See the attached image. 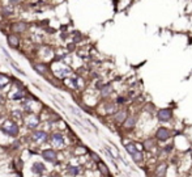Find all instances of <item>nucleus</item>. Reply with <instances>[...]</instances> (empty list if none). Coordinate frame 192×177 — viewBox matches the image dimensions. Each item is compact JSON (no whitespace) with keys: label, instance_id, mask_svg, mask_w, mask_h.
Returning a JSON list of instances; mask_svg holds the SVG:
<instances>
[{"label":"nucleus","instance_id":"17","mask_svg":"<svg viewBox=\"0 0 192 177\" xmlns=\"http://www.w3.org/2000/svg\"><path fill=\"white\" fill-rule=\"evenodd\" d=\"M24 97H25V93H24V91H22V89H18V91H17V92L12 96L13 100H22Z\"/></svg>","mask_w":192,"mask_h":177},{"label":"nucleus","instance_id":"1","mask_svg":"<svg viewBox=\"0 0 192 177\" xmlns=\"http://www.w3.org/2000/svg\"><path fill=\"white\" fill-rule=\"evenodd\" d=\"M30 28V24L25 20H17V21H13L9 24V32L13 34H17V36H21V34L26 33Z\"/></svg>","mask_w":192,"mask_h":177},{"label":"nucleus","instance_id":"23","mask_svg":"<svg viewBox=\"0 0 192 177\" xmlns=\"http://www.w3.org/2000/svg\"><path fill=\"white\" fill-rule=\"evenodd\" d=\"M70 173L72 175V176H76V175H78V168L77 167H70Z\"/></svg>","mask_w":192,"mask_h":177},{"label":"nucleus","instance_id":"18","mask_svg":"<svg viewBox=\"0 0 192 177\" xmlns=\"http://www.w3.org/2000/svg\"><path fill=\"white\" fill-rule=\"evenodd\" d=\"M135 122H136V118H135V117H130L128 120L124 121V126H126V127H134Z\"/></svg>","mask_w":192,"mask_h":177},{"label":"nucleus","instance_id":"16","mask_svg":"<svg viewBox=\"0 0 192 177\" xmlns=\"http://www.w3.org/2000/svg\"><path fill=\"white\" fill-rule=\"evenodd\" d=\"M111 91H112L111 85H103V87H101V95L102 96H109L110 93H111Z\"/></svg>","mask_w":192,"mask_h":177},{"label":"nucleus","instance_id":"4","mask_svg":"<svg viewBox=\"0 0 192 177\" xmlns=\"http://www.w3.org/2000/svg\"><path fill=\"white\" fill-rule=\"evenodd\" d=\"M0 14L3 18H11L14 14V7L11 4H4L0 7Z\"/></svg>","mask_w":192,"mask_h":177},{"label":"nucleus","instance_id":"5","mask_svg":"<svg viewBox=\"0 0 192 177\" xmlns=\"http://www.w3.org/2000/svg\"><path fill=\"white\" fill-rule=\"evenodd\" d=\"M32 138H33V140L38 142V143H43V142H46V140L48 139V135H47L46 131H43V130H37V131L33 132Z\"/></svg>","mask_w":192,"mask_h":177},{"label":"nucleus","instance_id":"3","mask_svg":"<svg viewBox=\"0 0 192 177\" xmlns=\"http://www.w3.org/2000/svg\"><path fill=\"white\" fill-rule=\"evenodd\" d=\"M7 43L11 49H20V45H21V39H20V36L13 33L7 34Z\"/></svg>","mask_w":192,"mask_h":177},{"label":"nucleus","instance_id":"10","mask_svg":"<svg viewBox=\"0 0 192 177\" xmlns=\"http://www.w3.org/2000/svg\"><path fill=\"white\" fill-rule=\"evenodd\" d=\"M171 116H173V113H171L170 109H162L158 112V120L160 121H164V122L169 121V120H171Z\"/></svg>","mask_w":192,"mask_h":177},{"label":"nucleus","instance_id":"28","mask_svg":"<svg viewBox=\"0 0 192 177\" xmlns=\"http://www.w3.org/2000/svg\"><path fill=\"white\" fill-rule=\"evenodd\" d=\"M50 177H59V175H56V173H51Z\"/></svg>","mask_w":192,"mask_h":177},{"label":"nucleus","instance_id":"13","mask_svg":"<svg viewBox=\"0 0 192 177\" xmlns=\"http://www.w3.org/2000/svg\"><path fill=\"white\" fill-rule=\"evenodd\" d=\"M9 81H11V79H9L7 75L0 73V89H4V88L9 84Z\"/></svg>","mask_w":192,"mask_h":177},{"label":"nucleus","instance_id":"29","mask_svg":"<svg viewBox=\"0 0 192 177\" xmlns=\"http://www.w3.org/2000/svg\"><path fill=\"white\" fill-rule=\"evenodd\" d=\"M123 101H124V98H122V97L118 98V102H123Z\"/></svg>","mask_w":192,"mask_h":177},{"label":"nucleus","instance_id":"12","mask_svg":"<svg viewBox=\"0 0 192 177\" xmlns=\"http://www.w3.org/2000/svg\"><path fill=\"white\" fill-rule=\"evenodd\" d=\"M46 169V167L43 165V163H39V161H37V163H33L32 165V171H33V173H37V175H41L43 173Z\"/></svg>","mask_w":192,"mask_h":177},{"label":"nucleus","instance_id":"19","mask_svg":"<svg viewBox=\"0 0 192 177\" xmlns=\"http://www.w3.org/2000/svg\"><path fill=\"white\" fill-rule=\"evenodd\" d=\"M126 150H127L128 152H130V154H131V155H134V154H135V152L137 151V150H136V147H135V144H131V143L126 146Z\"/></svg>","mask_w":192,"mask_h":177},{"label":"nucleus","instance_id":"15","mask_svg":"<svg viewBox=\"0 0 192 177\" xmlns=\"http://www.w3.org/2000/svg\"><path fill=\"white\" fill-rule=\"evenodd\" d=\"M115 120H116V122H119V124L124 122V121L127 120V113H126L124 110L116 112V113H115Z\"/></svg>","mask_w":192,"mask_h":177},{"label":"nucleus","instance_id":"27","mask_svg":"<svg viewBox=\"0 0 192 177\" xmlns=\"http://www.w3.org/2000/svg\"><path fill=\"white\" fill-rule=\"evenodd\" d=\"M152 143H153V140H146L145 143H144V146L146 147L148 150H149V148H152V147H150V146H152Z\"/></svg>","mask_w":192,"mask_h":177},{"label":"nucleus","instance_id":"7","mask_svg":"<svg viewBox=\"0 0 192 177\" xmlns=\"http://www.w3.org/2000/svg\"><path fill=\"white\" fill-rule=\"evenodd\" d=\"M38 124H39V118L36 114L28 116L26 120H25V125H26V127H29V129H36L38 126Z\"/></svg>","mask_w":192,"mask_h":177},{"label":"nucleus","instance_id":"22","mask_svg":"<svg viewBox=\"0 0 192 177\" xmlns=\"http://www.w3.org/2000/svg\"><path fill=\"white\" fill-rule=\"evenodd\" d=\"M7 2H8V4H11V6L16 7V6H18V4H21L24 0H7Z\"/></svg>","mask_w":192,"mask_h":177},{"label":"nucleus","instance_id":"30","mask_svg":"<svg viewBox=\"0 0 192 177\" xmlns=\"http://www.w3.org/2000/svg\"><path fill=\"white\" fill-rule=\"evenodd\" d=\"M191 154H192V150H191Z\"/></svg>","mask_w":192,"mask_h":177},{"label":"nucleus","instance_id":"14","mask_svg":"<svg viewBox=\"0 0 192 177\" xmlns=\"http://www.w3.org/2000/svg\"><path fill=\"white\" fill-rule=\"evenodd\" d=\"M55 73H56V76H59V77H66V76H68L71 73V70H70V68H67V67H63V68L56 70Z\"/></svg>","mask_w":192,"mask_h":177},{"label":"nucleus","instance_id":"9","mask_svg":"<svg viewBox=\"0 0 192 177\" xmlns=\"http://www.w3.org/2000/svg\"><path fill=\"white\" fill-rule=\"evenodd\" d=\"M51 142L56 146H64L66 140H64V135H62L60 132H54L51 135Z\"/></svg>","mask_w":192,"mask_h":177},{"label":"nucleus","instance_id":"21","mask_svg":"<svg viewBox=\"0 0 192 177\" xmlns=\"http://www.w3.org/2000/svg\"><path fill=\"white\" fill-rule=\"evenodd\" d=\"M70 109H71V112L73 113V114H76L77 117H80V118H82V114H81V112L78 110V109H76V108H73V106H70Z\"/></svg>","mask_w":192,"mask_h":177},{"label":"nucleus","instance_id":"25","mask_svg":"<svg viewBox=\"0 0 192 177\" xmlns=\"http://www.w3.org/2000/svg\"><path fill=\"white\" fill-rule=\"evenodd\" d=\"M12 116H13V117H16V118H21L22 113L20 112V110H14V112H12Z\"/></svg>","mask_w":192,"mask_h":177},{"label":"nucleus","instance_id":"11","mask_svg":"<svg viewBox=\"0 0 192 177\" xmlns=\"http://www.w3.org/2000/svg\"><path fill=\"white\" fill-rule=\"evenodd\" d=\"M156 136L160 140H166V139H169V136H170V131L167 129H165V127H161V129L157 131Z\"/></svg>","mask_w":192,"mask_h":177},{"label":"nucleus","instance_id":"2","mask_svg":"<svg viewBox=\"0 0 192 177\" xmlns=\"http://www.w3.org/2000/svg\"><path fill=\"white\" fill-rule=\"evenodd\" d=\"M2 130L6 132V134H8L9 136H16V135H18V131H20L18 125L12 120L4 122L2 125Z\"/></svg>","mask_w":192,"mask_h":177},{"label":"nucleus","instance_id":"20","mask_svg":"<svg viewBox=\"0 0 192 177\" xmlns=\"http://www.w3.org/2000/svg\"><path fill=\"white\" fill-rule=\"evenodd\" d=\"M132 157H134L135 161H137V163H139V161L141 160V157H142V154H141V152H139V151H136L135 154L132 155Z\"/></svg>","mask_w":192,"mask_h":177},{"label":"nucleus","instance_id":"8","mask_svg":"<svg viewBox=\"0 0 192 177\" xmlns=\"http://www.w3.org/2000/svg\"><path fill=\"white\" fill-rule=\"evenodd\" d=\"M42 156H43V159H45V160L51 161V163L56 161V152L54 151V150H51V148L43 151V152H42Z\"/></svg>","mask_w":192,"mask_h":177},{"label":"nucleus","instance_id":"6","mask_svg":"<svg viewBox=\"0 0 192 177\" xmlns=\"http://www.w3.org/2000/svg\"><path fill=\"white\" fill-rule=\"evenodd\" d=\"M33 68L37 73H39V75H46V73L48 72V66L43 62H36L33 65Z\"/></svg>","mask_w":192,"mask_h":177},{"label":"nucleus","instance_id":"24","mask_svg":"<svg viewBox=\"0 0 192 177\" xmlns=\"http://www.w3.org/2000/svg\"><path fill=\"white\" fill-rule=\"evenodd\" d=\"M100 169H101V172H102L103 175H109V171H107V167L105 164L100 163Z\"/></svg>","mask_w":192,"mask_h":177},{"label":"nucleus","instance_id":"26","mask_svg":"<svg viewBox=\"0 0 192 177\" xmlns=\"http://www.w3.org/2000/svg\"><path fill=\"white\" fill-rule=\"evenodd\" d=\"M165 171H166V165H162V167H160V169H158V172H157V173H158V175H164Z\"/></svg>","mask_w":192,"mask_h":177}]
</instances>
